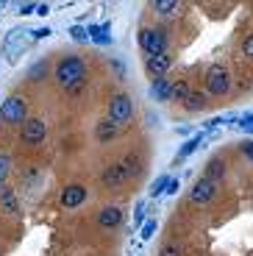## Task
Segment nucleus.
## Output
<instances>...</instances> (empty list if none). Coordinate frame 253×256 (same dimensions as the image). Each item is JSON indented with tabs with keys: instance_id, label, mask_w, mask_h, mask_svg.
Returning <instances> with one entry per match:
<instances>
[{
	"instance_id": "obj_22",
	"label": "nucleus",
	"mask_w": 253,
	"mask_h": 256,
	"mask_svg": "<svg viewBox=\"0 0 253 256\" xmlns=\"http://www.w3.org/2000/svg\"><path fill=\"white\" fill-rule=\"evenodd\" d=\"M45 70H47V64H45V61H36V64H31V70H28V78H31V81L45 78Z\"/></svg>"
},
{
	"instance_id": "obj_36",
	"label": "nucleus",
	"mask_w": 253,
	"mask_h": 256,
	"mask_svg": "<svg viewBox=\"0 0 253 256\" xmlns=\"http://www.w3.org/2000/svg\"><path fill=\"white\" fill-rule=\"evenodd\" d=\"M114 70H117V76H125V67H122V61H114Z\"/></svg>"
},
{
	"instance_id": "obj_17",
	"label": "nucleus",
	"mask_w": 253,
	"mask_h": 256,
	"mask_svg": "<svg viewBox=\"0 0 253 256\" xmlns=\"http://www.w3.org/2000/svg\"><path fill=\"white\" fill-rule=\"evenodd\" d=\"M189 92H192V89H189L186 81H173V86H170V98H175V101H181V103L189 98Z\"/></svg>"
},
{
	"instance_id": "obj_33",
	"label": "nucleus",
	"mask_w": 253,
	"mask_h": 256,
	"mask_svg": "<svg viewBox=\"0 0 253 256\" xmlns=\"http://www.w3.org/2000/svg\"><path fill=\"white\" fill-rule=\"evenodd\" d=\"M36 6H39V3H23L20 14H34V11H36Z\"/></svg>"
},
{
	"instance_id": "obj_12",
	"label": "nucleus",
	"mask_w": 253,
	"mask_h": 256,
	"mask_svg": "<svg viewBox=\"0 0 253 256\" xmlns=\"http://www.w3.org/2000/svg\"><path fill=\"white\" fill-rule=\"evenodd\" d=\"M170 86H173V84H167L164 78H153V81H150L148 95L153 98V101H170Z\"/></svg>"
},
{
	"instance_id": "obj_16",
	"label": "nucleus",
	"mask_w": 253,
	"mask_h": 256,
	"mask_svg": "<svg viewBox=\"0 0 253 256\" xmlns=\"http://www.w3.org/2000/svg\"><path fill=\"white\" fill-rule=\"evenodd\" d=\"M203 106H206V95L198 92V89H192V92H189V98L184 101V109H186V111H201Z\"/></svg>"
},
{
	"instance_id": "obj_5",
	"label": "nucleus",
	"mask_w": 253,
	"mask_h": 256,
	"mask_svg": "<svg viewBox=\"0 0 253 256\" xmlns=\"http://www.w3.org/2000/svg\"><path fill=\"white\" fill-rule=\"evenodd\" d=\"M206 92L209 95H226L228 92V73L223 67H211L206 73Z\"/></svg>"
},
{
	"instance_id": "obj_26",
	"label": "nucleus",
	"mask_w": 253,
	"mask_h": 256,
	"mask_svg": "<svg viewBox=\"0 0 253 256\" xmlns=\"http://www.w3.org/2000/svg\"><path fill=\"white\" fill-rule=\"evenodd\" d=\"M70 36L75 39V42H87V39H89L87 28H81V26H72V28H70Z\"/></svg>"
},
{
	"instance_id": "obj_23",
	"label": "nucleus",
	"mask_w": 253,
	"mask_h": 256,
	"mask_svg": "<svg viewBox=\"0 0 253 256\" xmlns=\"http://www.w3.org/2000/svg\"><path fill=\"white\" fill-rule=\"evenodd\" d=\"M0 204H3V209H6V212H17V198L11 195V192H3Z\"/></svg>"
},
{
	"instance_id": "obj_6",
	"label": "nucleus",
	"mask_w": 253,
	"mask_h": 256,
	"mask_svg": "<svg viewBox=\"0 0 253 256\" xmlns=\"http://www.w3.org/2000/svg\"><path fill=\"white\" fill-rule=\"evenodd\" d=\"M214 192H217V184L211 179H201L192 184V192H189V198H192L195 204H209L211 198H214Z\"/></svg>"
},
{
	"instance_id": "obj_34",
	"label": "nucleus",
	"mask_w": 253,
	"mask_h": 256,
	"mask_svg": "<svg viewBox=\"0 0 253 256\" xmlns=\"http://www.w3.org/2000/svg\"><path fill=\"white\" fill-rule=\"evenodd\" d=\"M242 154L248 156V162H253V142H245V145H242Z\"/></svg>"
},
{
	"instance_id": "obj_29",
	"label": "nucleus",
	"mask_w": 253,
	"mask_h": 256,
	"mask_svg": "<svg viewBox=\"0 0 253 256\" xmlns=\"http://www.w3.org/2000/svg\"><path fill=\"white\" fill-rule=\"evenodd\" d=\"M159 256H181V251H178V248H175V245H164V248H161V254H159Z\"/></svg>"
},
{
	"instance_id": "obj_14",
	"label": "nucleus",
	"mask_w": 253,
	"mask_h": 256,
	"mask_svg": "<svg viewBox=\"0 0 253 256\" xmlns=\"http://www.w3.org/2000/svg\"><path fill=\"white\" fill-rule=\"evenodd\" d=\"M89 39L95 45H112V34H109V26H89L87 28Z\"/></svg>"
},
{
	"instance_id": "obj_31",
	"label": "nucleus",
	"mask_w": 253,
	"mask_h": 256,
	"mask_svg": "<svg viewBox=\"0 0 253 256\" xmlns=\"http://www.w3.org/2000/svg\"><path fill=\"white\" fill-rule=\"evenodd\" d=\"M47 34H50V28H36V31H31V39H45Z\"/></svg>"
},
{
	"instance_id": "obj_27",
	"label": "nucleus",
	"mask_w": 253,
	"mask_h": 256,
	"mask_svg": "<svg viewBox=\"0 0 253 256\" xmlns=\"http://www.w3.org/2000/svg\"><path fill=\"white\" fill-rule=\"evenodd\" d=\"M134 223L142 226L145 223V204H137V212H134Z\"/></svg>"
},
{
	"instance_id": "obj_28",
	"label": "nucleus",
	"mask_w": 253,
	"mask_h": 256,
	"mask_svg": "<svg viewBox=\"0 0 253 256\" xmlns=\"http://www.w3.org/2000/svg\"><path fill=\"white\" fill-rule=\"evenodd\" d=\"M6 173H9V159H6V156H0V184L6 181Z\"/></svg>"
},
{
	"instance_id": "obj_8",
	"label": "nucleus",
	"mask_w": 253,
	"mask_h": 256,
	"mask_svg": "<svg viewBox=\"0 0 253 256\" xmlns=\"http://www.w3.org/2000/svg\"><path fill=\"white\" fill-rule=\"evenodd\" d=\"M87 201V189L81 187V184H70V187H64L61 192V206H67V209H75Z\"/></svg>"
},
{
	"instance_id": "obj_7",
	"label": "nucleus",
	"mask_w": 253,
	"mask_h": 256,
	"mask_svg": "<svg viewBox=\"0 0 253 256\" xmlns=\"http://www.w3.org/2000/svg\"><path fill=\"white\" fill-rule=\"evenodd\" d=\"M23 139H25L28 145H39L45 139V123L39 117H31L25 120V126H23Z\"/></svg>"
},
{
	"instance_id": "obj_30",
	"label": "nucleus",
	"mask_w": 253,
	"mask_h": 256,
	"mask_svg": "<svg viewBox=\"0 0 253 256\" xmlns=\"http://www.w3.org/2000/svg\"><path fill=\"white\" fill-rule=\"evenodd\" d=\"M242 51H245V56H253V34L242 42Z\"/></svg>"
},
{
	"instance_id": "obj_19",
	"label": "nucleus",
	"mask_w": 253,
	"mask_h": 256,
	"mask_svg": "<svg viewBox=\"0 0 253 256\" xmlns=\"http://www.w3.org/2000/svg\"><path fill=\"white\" fill-rule=\"evenodd\" d=\"M150 6H153L159 14H173V11L178 9V0H153Z\"/></svg>"
},
{
	"instance_id": "obj_25",
	"label": "nucleus",
	"mask_w": 253,
	"mask_h": 256,
	"mask_svg": "<svg viewBox=\"0 0 253 256\" xmlns=\"http://www.w3.org/2000/svg\"><path fill=\"white\" fill-rule=\"evenodd\" d=\"M223 170H226V167H223V162H211L209 167H206V179L214 181V176L220 179V176H223Z\"/></svg>"
},
{
	"instance_id": "obj_15",
	"label": "nucleus",
	"mask_w": 253,
	"mask_h": 256,
	"mask_svg": "<svg viewBox=\"0 0 253 256\" xmlns=\"http://www.w3.org/2000/svg\"><path fill=\"white\" fill-rule=\"evenodd\" d=\"M95 137L100 139V142H109V139L117 137V126H114V123H109V120H100V123H97V128H95Z\"/></svg>"
},
{
	"instance_id": "obj_2",
	"label": "nucleus",
	"mask_w": 253,
	"mask_h": 256,
	"mask_svg": "<svg viewBox=\"0 0 253 256\" xmlns=\"http://www.w3.org/2000/svg\"><path fill=\"white\" fill-rule=\"evenodd\" d=\"M131 114H134V103H131V98H128V92H117L112 98V103H109V123L125 126V123L131 120Z\"/></svg>"
},
{
	"instance_id": "obj_24",
	"label": "nucleus",
	"mask_w": 253,
	"mask_h": 256,
	"mask_svg": "<svg viewBox=\"0 0 253 256\" xmlns=\"http://www.w3.org/2000/svg\"><path fill=\"white\" fill-rule=\"evenodd\" d=\"M153 234H156V220H153V217H148V220L142 223V239H150Z\"/></svg>"
},
{
	"instance_id": "obj_21",
	"label": "nucleus",
	"mask_w": 253,
	"mask_h": 256,
	"mask_svg": "<svg viewBox=\"0 0 253 256\" xmlns=\"http://www.w3.org/2000/svg\"><path fill=\"white\" fill-rule=\"evenodd\" d=\"M234 126L239 128V131H248V128H253V111H248V114H242V117H234Z\"/></svg>"
},
{
	"instance_id": "obj_37",
	"label": "nucleus",
	"mask_w": 253,
	"mask_h": 256,
	"mask_svg": "<svg viewBox=\"0 0 253 256\" xmlns=\"http://www.w3.org/2000/svg\"><path fill=\"white\" fill-rule=\"evenodd\" d=\"M0 106H3V101H0Z\"/></svg>"
},
{
	"instance_id": "obj_4",
	"label": "nucleus",
	"mask_w": 253,
	"mask_h": 256,
	"mask_svg": "<svg viewBox=\"0 0 253 256\" xmlns=\"http://www.w3.org/2000/svg\"><path fill=\"white\" fill-rule=\"evenodd\" d=\"M0 117L11 123V126H17V123H25V101L23 98H6L3 106H0Z\"/></svg>"
},
{
	"instance_id": "obj_3",
	"label": "nucleus",
	"mask_w": 253,
	"mask_h": 256,
	"mask_svg": "<svg viewBox=\"0 0 253 256\" xmlns=\"http://www.w3.org/2000/svg\"><path fill=\"white\" fill-rule=\"evenodd\" d=\"M139 45L142 51H148V56H161L167 53V36L159 28H145L139 34Z\"/></svg>"
},
{
	"instance_id": "obj_1",
	"label": "nucleus",
	"mask_w": 253,
	"mask_h": 256,
	"mask_svg": "<svg viewBox=\"0 0 253 256\" xmlns=\"http://www.w3.org/2000/svg\"><path fill=\"white\" fill-rule=\"evenodd\" d=\"M84 76H87V67H84V61H81L78 56H67V59H61L59 67H56V81H59L61 86H67V89L81 86Z\"/></svg>"
},
{
	"instance_id": "obj_32",
	"label": "nucleus",
	"mask_w": 253,
	"mask_h": 256,
	"mask_svg": "<svg viewBox=\"0 0 253 256\" xmlns=\"http://www.w3.org/2000/svg\"><path fill=\"white\" fill-rule=\"evenodd\" d=\"M178 192V179H170V184H167V189H164V195H175Z\"/></svg>"
},
{
	"instance_id": "obj_10",
	"label": "nucleus",
	"mask_w": 253,
	"mask_h": 256,
	"mask_svg": "<svg viewBox=\"0 0 253 256\" xmlns=\"http://www.w3.org/2000/svg\"><path fill=\"white\" fill-rule=\"evenodd\" d=\"M148 73L153 78H164V73L170 70V56L167 53H161V56H148Z\"/></svg>"
},
{
	"instance_id": "obj_20",
	"label": "nucleus",
	"mask_w": 253,
	"mask_h": 256,
	"mask_svg": "<svg viewBox=\"0 0 253 256\" xmlns=\"http://www.w3.org/2000/svg\"><path fill=\"white\" fill-rule=\"evenodd\" d=\"M167 184H170V176H159L153 184H150V198H159V195H164V189Z\"/></svg>"
},
{
	"instance_id": "obj_18",
	"label": "nucleus",
	"mask_w": 253,
	"mask_h": 256,
	"mask_svg": "<svg viewBox=\"0 0 253 256\" xmlns=\"http://www.w3.org/2000/svg\"><path fill=\"white\" fill-rule=\"evenodd\" d=\"M120 164L125 167V173H128V179H131V176H139V173H142V162L137 159V156H125V159H122Z\"/></svg>"
},
{
	"instance_id": "obj_9",
	"label": "nucleus",
	"mask_w": 253,
	"mask_h": 256,
	"mask_svg": "<svg viewBox=\"0 0 253 256\" xmlns=\"http://www.w3.org/2000/svg\"><path fill=\"white\" fill-rule=\"evenodd\" d=\"M100 181H103L106 187H120V184L128 181V173H125L122 164H112V167H106V173H103V179Z\"/></svg>"
},
{
	"instance_id": "obj_13",
	"label": "nucleus",
	"mask_w": 253,
	"mask_h": 256,
	"mask_svg": "<svg viewBox=\"0 0 253 256\" xmlns=\"http://www.w3.org/2000/svg\"><path fill=\"white\" fill-rule=\"evenodd\" d=\"M201 142H203V134H195L192 139H186V142L181 145V151H178V156H175L173 164H184V159H186V156H192L195 151L201 148Z\"/></svg>"
},
{
	"instance_id": "obj_11",
	"label": "nucleus",
	"mask_w": 253,
	"mask_h": 256,
	"mask_svg": "<svg viewBox=\"0 0 253 256\" xmlns=\"http://www.w3.org/2000/svg\"><path fill=\"white\" fill-rule=\"evenodd\" d=\"M122 223V212L117 206H106L103 212L97 214V226L100 229H114V226H120Z\"/></svg>"
},
{
	"instance_id": "obj_35",
	"label": "nucleus",
	"mask_w": 253,
	"mask_h": 256,
	"mask_svg": "<svg viewBox=\"0 0 253 256\" xmlns=\"http://www.w3.org/2000/svg\"><path fill=\"white\" fill-rule=\"evenodd\" d=\"M47 11H50V6H47V3H39V6H36V14H39V17H45Z\"/></svg>"
}]
</instances>
